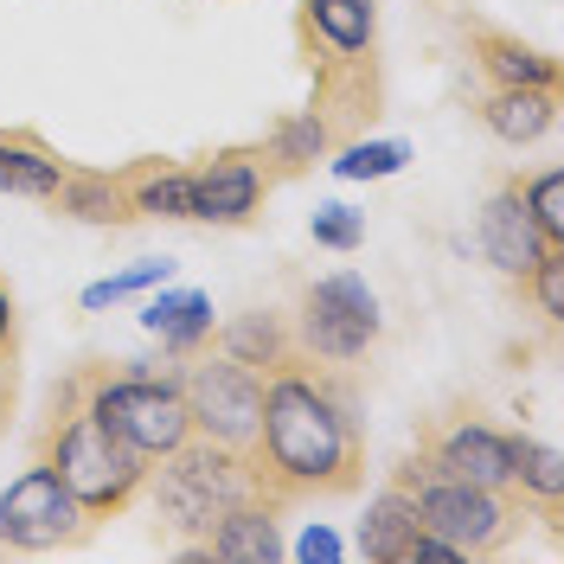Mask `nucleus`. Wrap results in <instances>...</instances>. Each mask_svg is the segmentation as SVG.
Instances as JSON below:
<instances>
[{
	"instance_id": "nucleus-22",
	"label": "nucleus",
	"mask_w": 564,
	"mask_h": 564,
	"mask_svg": "<svg viewBox=\"0 0 564 564\" xmlns=\"http://www.w3.org/2000/svg\"><path fill=\"white\" fill-rule=\"evenodd\" d=\"M116 180H122L135 218H186V161L141 154L129 167H116Z\"/></svg>"
},
{
	"instance_id": "nucleus-10",
	"label": "nucleus",
	"mask_w": 564,
	"mask_h": 564,
	"mask_svg": "<svg viewBox=\"0 0 564 564\" xmlns=\"http://www.w3.org/2000/svg\"><path fill=\"white\" fill-rule=\"evenodd\" d=\"M411 456H417L430 475L475 481V488H507V430H494V423L475 417V411L423 417L417 423V449H411Z\"/></svg>"
},
{
	"instance_id": "nucleus-15",
	"label": "nucleus",
	"mask_w": 564,
	"mask_h": 564,
	"mask_svg": "<svg viewBox=\"0 0 564 564\" xmlns=\"http://www.w3.org/2000/svg\"><path fill=\"white\" fill-rule=\"evenodd\" d=\"M558 109H564V90H552V84H513V90H481L475 97V122L500 148H532V141H545L558 129Z\"/></svg>"
},
{
	"instance_id": "nucleus-17",
	"label": "nucleus",
	"mask_w": 564,
	"mask_h": 564,
	"mask_svg": "<svg viewBox=\"0 0 564 564\" xmlns=\"http://www.w3.org/2000/svg\"><path fill=\"white\" fill-rule=\"evenodd\" d=\"M212 347L225 352V359H238L250 372H282L289 359H302L295 347V321L282 315V308H245V315L218 321V334H212Z\"/></svg>"
},
{
	"instance_id": "nucleus-31",
	"label": "nucleus",
	"mask_w": 564,
	"mask_h": 564,
	"mask_svg": "<svg viewBox=\"0 0 564 564\" xmlns=\"http://www.w3.org/2000/svg\"><path fill=\"white\" fill-rule=\"evenodd\" d=\"M302 558H340V539H327V532H308V539H302Z\"/></svg>"
},
{
	"instance_id": "nucleus-7",
	"label": "nucleus",
	"mask_w": 564,
	"mask_h": 564,
	"mask_svg": "<svg viewBox=\"0 0 564 564\" xmlns=\"http://www.w3.org/2000/svg\"><path fill=\"white\" fill-rule=\"evenodd\" d=\"M180 391H186V417L193 436H212L225 449H245L257 443V417H263V372H250L238 359H225L218 347L180 359Z\"/></svg>"
},
{
	"instance_id": "nucleus-3",
	"label": "nucleus",
	"mask_w": 564,
	"mask_h": 564,
	"mask_svg": "<svg viewBox=\"0 0 564 564\" xmlns=\"http://www.w3.org/2000/svg\"><path fill=\"white\" fill-rule=\"evenodd\" d=\"M257 475H250V456L245 449H225L212 436H186L180 449L148 462V481H141V500L154 507L161 532L174 539H199V532L231 513L238 500H257Z\"/></svg>"
},
{
	"instance_id": "nucleus-29",
	"label": "nucleus",
	"mask_w": 564,
	"mask_h": 564,
	"mask_svg": "<svg viewBox=\"0 0 564 564\" xmlns=\"http://www.w3.org/2000/svg\"><path fill=\"white\" fill-rule=\"evenodd\" d=\"M13 404H20V366H13V352H0V436L13 423Z\"/></svg>"
},
{
	"instance_id": "nucleus-13",
	"label": "nucleus",
	"mask_w": 564,
	"mask_h": 564,
	"mask_svg": "<svg viewBox=\"0 0 564 564\" xmlns=\"http://www.w3.org/2000/svg\"><path fill=\"white\" fill-rule=\"evenodd\" d=\"M276 520H282V507H270L263 494L257 500H238L231 513H218L199 539H186L180 545V558L186 564H276L282 558V532H276Z\"/></svg>"
},
{
	"instance_id": "nucleus-2",
	"label": "nucleus",
	"mask_w": 564,
	"mask_h": 564,
	"mask_svg": "<svg viewBox=\"0 0 564 564\" xmlns=\"http://www.w3.org/2000/svg\"><path fill=\"white\" fill-rule=\"evenodd\" d=\"M33 462H45L58 481L70 488V500L104 527V520H122L141 500V481H148V456H135L116 430H109L90 398H84V372L70 366L65 379L45 398V417L33 430Z\"/></svg>"
},
{
	"instance_id": "nucleus-5",
	"label": "nucleus",
	"mask_w": 564,
	"mask_h": 564,
	"mask_svg": "<svg viewBox=\"0 0 564 564\" xmlns=\"http://www.w3.org/2000/svg\"><path fill=\"white\" fill-rule=\"evenodd\" d=\"M391 481L417 494L423 527L436 532V539H449L456 558H500V552L527 532V507H520V494H507V488H475V481L430 475L417 456L398 462Z\"/></svg>"
},
{
	"instance_id": "nucleus-26",
	"label": "nucleus",
	"mask_w": 564,
	"mask_h": 564,
	"mask_svg": "<svg viewBox=\"0 0 564 564\" xmlns=\"http://www.w3.org/2000/svg\"><path fill=\"white\" fill-rule=\"evenodd\" d=\"M520 199H527L532 225L545 231V245H564V174L545 167V174H520Z\"/></svg>"
},
{
	"instance_id": "nucleus-19",
	"label": "nucleus",
	"mask_w": 564,
	"mask_h": 564,
	"mask_svg": "<svg viewBox=\"0 0 564 564\" xmlns=\"http://www.w3.org/2000/svg\"><path fill=\"white\" fill-rule=\"evenodd\" d=\"M423 532V513H417V494L386 481V488L372 494V507H366V520H359V558L372 564H404L411 558V545H417Z\"/></svg>"
},
{
	"instance_id": "nucleus-18",
	"label": "nucleus",
	"mask_w": 564,
	"mask_h": 564,
	"mask_svg": "<svg viewBox=\"0 0 564 564\" xmlns=\"http://www.w3.org/2000/svg\"><path fill=\"white\" fill-rule=\"evenodd\" d=\"M141 327L161 340V352L167 359H193V352L212 347V334H218V315H212V295H199V289H161L148 308H141Z\"/></svg>"
},
{
	"instance_id": "nucleus-25",
	"label": "nucleus",
	"mask_w": 564,
	"mask_h": 564,
	"mask_svg": "<svg viewBox=\"0 0 564 564\" xmlns=\"http://www.w3.org/2000/svg\"><path fill=\"white\" fill-rule=\"evenodd\" d=\"M161 282H174V263H167V257H148L135 270H116V276L90 282V289H84V308H116V302H129L141 289H161Z\"/></svg>"
},
{
	"instance_id": "nucleus-6",
	"label": "nucleus",
	"mask_w": 564,
	"mask_h": 564,
	"mask_svg": "<svg viewBox=\"0 0 564 564\" xmlns=\"http://www.w3.org/2000/svg\"><path fill=\"white\" fill-rule=\"evenodd\" d=\"M289 321H295V347H302V359L340 366V372H352L366 352L379 347V334H386V315H379L372 282L352 276V270H334V276L308 282Z\"/></svg>"
},
{
	"instance_id": "nucleus-16",
	"label": "nucleus",
	"mask_w": 564,
	"mask_h": 564,
	"mask_svg": "<svg viewBox=\"0 0 564 564\" xmlns=\"http://www.w3.org/2000/svg\"><path fill=\"white\" fill-rule=\"evenodd\" d=\"M507 488L520 494L527 513H539L545 527L558 532V520H564V456L545 436L507 430Z\"/></svg>"
},
{
	"instance_id": "nucleus-27",
	"label": "nucleus",
	"mask_w": 564,
	"mask_h": 564,
	"mask_svg": "<svg viewBox=\"0 0 564 564\" xmlns=\"http://www.w3.org/2000/svg\"><path fill=\"white\" fill-rule=\"evenodd\" d=\"M520 295H532V308H539V321L558 334L564 321V245H552L539 263L527 270V282H520Z\"/></svg>"
},
{
	"instance_id": "nucleus-24",
	"label": "nucleus",
	"mask_w": 564,
	"mask_h": 564,
	"mask_svg": "<svg viewBox=\"0 0 564 564\" xmlns=\"http://www.w3.org/2000/svg\"><path fill=\"white\" fill-rule=\"evenodd\" d=\"M404 161H411V141H398V135H386V141L352 135V141L334 148V180H391Z\"/></svg>"
},
{
	"instance_id": "nucleus-8",
	"label": "nucleus",
	"mask_w": 564,
	"mask_h": 564,
	"mask_svg": "<svg viewBox=\"0 0 564 564\" xmlns=\"http://www.w3.org/2000/svg\"><path fill=\"white\" fill-rule=\"evenodd\" d=\"M90 532L97 520L70 500V488L45 462H33L26 475L0 488V558L7 552H77L90 545Z\"/></svg>"
},
{
	"instance_id": "nucleus-1",
	"label": "nucleus",
	"mask_w": 564,
	"mask_h": 564,
	"mask_svg": "<svg viewBox=\"0 0 564 564\" xmlns=\"http://www.w3.org/2000/svg\"><path fill=\"white\" fill-rule=\"evenodd\" d=\"M250 475L270 507L347 500L366 481V430L340 366L289 359L263 379V417L250 443Z\"/></svg>"
},
{
	"instance_id": "nucleus-12",
	"label": "nucleus",
	"mask_w": 564,
	"mask_h": 564,
	"mask_svg": "<svg viewBox=\"0 0 564 564\" xmlns=\"http://www.w3.org/2000/svg\"><path fill=\"white\" fill-rule=\"evenodd\" d=\"M475 245H481V257H488L500 276L513 282H527V270L545 257V231L532 225V212L527 199H520V174H500L494 180V193L481 199V212H475Z\"/></svg>"
},
{
	"instance_id": "nucleus-21",
	"label": "nucleus",
	"mask_w": 564,
	"mask_h": 564,
	"mask_svg": "<svg viewBox=\"0 0 564 564\" xmlns=\"http://www.w3.org/2000/svg\"><path fill=\"white\" fill-rule=\"evenodd\" d=\"M45 206L58 212V218H84V225H135V212H129V193H122V180L104 174V167H77V161L65 167L58 193H52Z\"/></svg>"
},
{
	"instance_id": "nucleus-23",
	"label": "nucleus",
	"mask_w": 564,
	"mask_h": 564,
	"mask_svg": "<svg viewBox=\"0 0 564 564\" xmlns=\"http://www.w3.org/2000/svg\"><path fill=\"white\" fill-rule=\"evenodd\" d=\"M263 148V167L282 180H295V174H308L315 161H327L334 154V141H327V129H321V116L315 109H295V116H276L270 122V135L257 141Z\"/></svg>"
},
{
	"instance_id": "nucleus-11",
	"label": "nucleus",
	"mask_w": 564,
	"mask_h": 564,
	"mask_svg": "<svg viewBox=\"0 0 564 564\" xmlns=\"http://www.w3.org/2000/svg\"><path fill=\"white\" fill-rule=\"evenodd\" d=\"M456 33L468 45V58H475L481 90H513V84H552V90H564V65L545 45L507 33V26H494L481 13H456Z\"/></svg>"
},
{
	"instance_id": "nucleus-9",
	"label": "nucleus",
	"mask_w": 564,
	"mask_h": 564,
	"mask_svg": "<svg viewBox=\"0 0 564 564\" xmlns=\"http://www.w3.org/2000/svg\"><path fill=\"white\" fill-rule=\"evenodd\" d=\"M276 193V174L263 167V148H218L206 161L186 167V218L193 225H218V231H238L250 225L263 199Z\"/></svg>"
},
{
	"instance_id": "nucleus-14",
	"label": "nucleus",
	"mask_w": 564,
	"mask_h": 564,
	"mask_svg": "<svg viewBox=\"0 0 564 564\" xmlns=\"http://www.w3.org/2000/svg\"><path fill=\"white\" fill-rule=\"evenodd\" d=\"M302 58H359L379 52V0H302L295 7Z\"/></svg>"
},
{
	"instance_id": "nucleus-20",
	"label": "nucleus",
	"mask_w": 564,
	"mask_h": 564,
	"mask_svg": "<svg viewBox=\"0 0 564 564\" xmlns=\"http://www.w3.org/2000/svg\"><path fill=\"white\" fill-rule=\"evenodd\" d=\"M65 154H52L33 129H0V193L7 199H52L58 180H65Z\"/></svg>"
},
{
	"instance_id": "nucleus-4",
	"label": "nucleus",
	"mask_w": 564,
	"mask_h": 564,
	"mask_svg": "<svg viewBox=\"0 0 564 564\" xmlns=\"http://www.w3.org/2000/svg\"><path fill=\"white\" fill-rule=\"evenodd\" d=\"M84 372V398L90 411L135 449V456H167L193 436V417H186V391H180L174 372H154L141 359H77Z\"/></svg>"
},
{
	"instance_id": "nucleus-30",
	"label": "nucleus",
	"mask_w": 564,
	"mask_h": 564,
	"mask_svg": "<svg viewBox=\"0 0 564 564\" xmlns=\"http://www.w3.org/2000/svg\"><path fill=\"white\" fill-rule=\"evenodd\" d=\"M13 327H20V321H13V295H7V282H0V352L20 347V340H13Z\"/></svg>"
},
{
	"instance_id": "nucleus-28",
	"label": "nucleus",
	"mask_w": 564,
	"mask_h": 564,
	"mask_svg": "<svg viewBox=\"0 0 564 564\" xmlns=\"http://www.w3.org/2000/svg\"><path fill=\"white\" fill-rule=\"evenodd\" d=\"M308 238H315L321 250H340V257H352V250L366 245V218L334 199V206H321L315 218H308Z\"/></svg>"
}]
</instances>
